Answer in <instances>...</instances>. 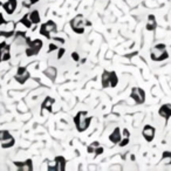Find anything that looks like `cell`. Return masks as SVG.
I'll list each match as a JSON object with an SVG mask.
<instances>
[{
	"label": "cell",
	"mask_w": 171,
	"mask_h": 171,
	"mask_svg": "<svg viewBox=\"0 0 171 171\" xmlns=\"http://www.w3.org/2000/svg\"><path fill=\"white\" fill-rule=\"evenodd\" d=\"M92 120H93V116H88L87 112H79L74 117V123H75L77 131L83 132L87 130L90 126Z\"/></svg>",
	"instance_id": "cell-1"
},
{
	"label": "cell",
	"mask_w": 171,
	"mask_h": 171,
	"mask_svg": "<svg viewBox=\"0 0 171 171\" xmlns=\"http://www.w3.org/2000/svg\"><path fill=\"white\" fill-rule=\"evenodd\" d=\"M90 25H92V23L89 21H87V20H84L82 14L76 15L74 19H71V21H70V27L76 34H83L84 33V27L85 26H90Z\"/></svg>",
	"instance_id": "cell-2"
},
{
	"label": "cell",
	"mask_w": 171,
	"mask_h": 171,
	"mask_svg": "<svg viewBox=\"0 0 171 171\" xmlns=\"http://www.w3.org/2000/svg\"><path fill=\"white\" fill-rule=\"evenodd\" d=\"M166 46L164 43H158L156 45L152 51H151V59L154 61H163V60H166L169 57V54L166 52Z\"/></svg>",
	"instance_id": "cell-3"
},
{
	"label": "cell",
	"mask_w": 171,
	"mask_h": 171,
	"mask_svg": "<svg viewBox=\"0 0 171 171\" xmlns=\"http://www.w3.org/2000/svg\"><path fill=\"white\" fill-rule=\"evenodd\" d=\"M26 43H27V49H26V55L27 56H33V55H36L40 49L43 46V42L39 39H35V40H31L29 38L26 39Z\"/></svg>",
	"instance_id": "cell-4"
},
{
	"label": "cell",
	"mask_w": 171,
	"mask_h": 171,
	"mask_svg": "<svg viewBox=\"0 0 171 171\" xmlns=\"http://www.w3.org/2000/svg\"><path fill=\"white\" fill-rule=\"evenodd\" d=\"M56 32H57V26H56V23L54 21H52V20L42 23L41 27H40V34L46 36L47 39H52L51 34L52 33H56Z\"/></svg>",
	"instance_id": "cell-5"
},
{
	"label": "cell",
	"mask_w": 171,
	"mask_h": 171,
	"mask_svg": "<svg viewBox=\"0 0 171 171\" xmlns=\"http://www.w3.org/2000/svg\"><path fill=\"white\" fill-rule=\"evenodd\" d=\"M130 97L135 101L137 104H142L144 103L145 101V92L138 87H134L131 89V94H130Z\"/></svg>",
	"instance_id": "cell-6"
},
{
	"label": "cell",
	"mask_w": 171,
	"mask_h": 171,
	"mask_svg": "<svg viewBox=\"0 0 171 171\" xmlns=\"http://www.w3.org/2000/svg\"><path fill=\"white\" fill-rule=\"evenodd\" d=\"M55 165L54 166H48L49 171H65L66 169V158L63 156H57L55 157Z\"/></svg>",
	"instance_id": "cell-7"
},
{
	"label": "cell",
	"mask_w": 171,
	"mask_h": 171,
	"mask_svg": "<svg viewBox=\"0 0 171 171\" xmlns=\"http://www.w3.org/2000/svg\"><path fill=\"white\" fill-rule=\"evenodd\" d=\"M28 77H29V73L27 71V69L25 68V67H19L18 68V71H17V75H15V80L19 82V83H21V84H23L27 80H28Z\"/></svg>",
	"instance_id": "cell-8"
},
{
	"label": "cell",
	"mask_w": 171,
	"mask_h": 171,
	"mask_svg": "<svg viewBox=\"0 0 171 171\" xmlns=\"http://www.w3.org/2000/svg\"><path fill=\"white\" fill-rule=\"evenodd\" d=\"M155 132H156V129L152 126L146 124L142 130V135L146 140V142H151L155 138Z\"/></svg>",
	"instance_id": "cell-9"
},
{
	"label": "cell",
	"mask_w": 171,
	"mask_h": 171,
	"mask_svg": "<svg viewBox=\"0 0 171 171\" xmlns=\"http://www.w3.org/2000/svg\"><path fill=\"white\" fill-rule=\"evenodd\" d=\"M158 114H160V116L163 117L168 123V121L171 117V106L170 104H163L160 109H158Z\"/></svg>",
	"instance_id": "cell-10"
},
{
	"label": "cell",
	"mask_w": 171,
	"mask_h": 171,
	"mask_svg": "<svg viewBox=\"0 0 171 171\" xmlns=\"http://www.w3.org/2000/svg\"><path fill=\"white\" fill-rule=\"evenodd\" d=\"M3 7L8 14H12L17 8V0H7V1L3 5Z\"/></svg>",
	"instance_id": "cell-11"
},
{
	"label": "cell",
	"mask_w": 171,
	"mask_h": 171,
	"mask_svg": "<svg viewBox=\"0 0 171 171\" xmlns=\"http://www.w3.org/2000/svg\"><path fill=\"white\" fill-rule=\"evenodd\" d=\"M122 140V134H121V130L120 128H115L114 131L110 134V136H109V141L112 143H120V141Z\"/></svg>",
	"instance_id": "cell-12"
},
{
	"label": "cell",
	"mask_w": 171,
	"mask_h": 171,
	"mask_svg": "<svg viewBox=\"0 0 171 171\" xmlns=\"http://www.w3.org/2000/svg\"><path fill=\"white\" fill-rule=\"evenodd\" d=\"M19 170L21 171H32L33 170V164H32V161L31 160H27L26 162H23V163H19V162H15L14 163Z\"/></svg>",
	"instance_id": "cell-13"
},
{
	"label": "cell",
	"mask_w": 171,
	"mask_h": 171,
	"mask_svg": "<svg viewBox=\"0 0 171 171\" xmlns=\"http://www.w3.org/2000/svg\"><path fill=\"white\" fill-rule=\"evenodd\" d=\"M156 27H157L156 17L152 15V14H150V15L148 17V22H146V25H145V28H146V31H150V32H151V31H155Z\"/></svg>",
	"instance_id": "cell-14"
},
{
	"label": "cell",
	"mask_w": 171,
	"mask_h": 171,
	"mask_svg": "<svg viewBox=\"0 0 171 171\" xmlns=\"http://www.w3.org/2000/svg\"><path fill=\"white\" fill-rule=\"evenodd\" d=\"M54 102H55V100L53 99V97H46V100L43 101V103H42V106H41V112H43L45 109H47L48 112H52V106L54 104Z\"/></svg>",
	"instance_id": "cell-15"
},
{
	"label": "cell",
	"mask_w": 171,
	"mask_h": 171,
	"mask_svg": "<svg viewBox=\"0 0 171 171\" xmlns=\"http://www.w3.org/2000/svg\"><path fill=\"white\" fill-rule=\"evenodd\" d=\"M109 83H110V87L112 88H115L117 83H118V77H117V74L115 71H109Z\"/></svg>",
	"instance_id": "cell-16"
},
{
	"label": "cell",
	"mask_w": 171,
	"mask_h": 171,
	"mask_svg": "<svg viewBox=\"0 0 171 171\" xmlns=\"http://www.w3.org/2000/svg\"><path fill=\"white\" fill-rule=\"evenodd\" d=\"M28 17H29V20L32 21V23H39L40 22V14H39V12L38 11H33V12H31V13L28 14Z\"/></svg>",
	"instance_id": "cell-17"
},
{
	"label": "cell",
	"mask_w": 171,
	"mask_h": 171,
	"mask_svg": "<svg viewBox=\"0 0 171 171\" xmlns=\"http://www.w3.org/2000/svg\"><path fill=\"white\" fill-rule=\"evenodd\" d=\"M45 75H46L47 77H49L52 81H54V80H55V77H56V69H55L54 67H49V68H47V69L45 70Z\"/></svg>",
	"instance_id": "cell-18"
},
{
	"label": "cell",
	"mask_w": 171,
	"mask_h": 171,
	"mask_svg": "<svg viewBox=\"0 0 171 171\" xmlns=\"http://www.w3.org/2000/svg\"><path fill=\"white\" fill-rule=\"evenodd\" d=\"M102 87L103 88L110 87V83H109V71L107 70H104L102 74Z\"/></svg>",
	"instance_id": "cell-19"
},
{
	"label": "cell",
	"mask_w": 171,
	"mask_h": 171,
	"mask_svg": "<svg viewBox=\"0 0 171 171\" xmlns=\"http://www.w3.org/2000/svg\"><path fill=\"white\" fill-rule=\"evenodd\" d=\"M162 162L165 165H170L171 164V152L170 151H164L162 155Z\"/></svg>",
	"instance_id": "cell-20"
},
{
	"label": "cell",
	"mask_w": 171,
	"mask_h": 171,
	"mask_svg": "<svg viewBox=\"0 0 171 171\" xmlns=\"http://www.w3.org/2000/svg\"><path fill=\"white\" fill-rule=\"evenodd\" d=\"M14 143H15V140H14L13 137H11V138H8V140H6V141H3L1 146H3L4 149H6V148H11V146H13V145H14Z\"/></svg>",
	"instance_id": "cell-21"
},
{
	"label": "cell",
	"mask_w": 171,
	"mask_h": 171,
	"mask_svg": "<svg viewBox=\"0 0 171 171\" xmlns=\"http://www.w3.org/2000/svg\"><path fill=\"white\" fill-rule=\"evenodd\" d=\"M20 22L22 23L25 27H27V28H31L32 27V21L29 20V17H28V14H26L25 17H23L21 20H20Z\"/></svg>",
	"instance_id": "cell-22"
},
{
	"label": "cell",
	"mask_w": 171,
	"mask_h": 171,
	"mask_svg": "<svg viewBox=\"0 0 171 171\" xmlns=\"http://www.w3.org/2000/svg\"><path fill=\"white\" fill-rule=\"evenodd\" d=\"M12 137V135L7 131V130H0V141H6V140H8V138H11Z\"/></svg>",
	"instance_id": "cell-23"
},
{
	"label": "cell",
	"mask_w": 171,
	"mask_h": 171,
	"mask_svg": "<svg viewBox=\"0 0 171 171\" xmlns=\"http://www.w3.org/2000/svg\"><path fill=\"white\" fill-rule=\"evenodd\" d=\"M97 146H100V142H93L88 148H87V151H88V154H92V152H94L95 151V149L97 148Z\"/></svg>",
	"instance_id": "cell-24"
},
{
	"label": "cell",
	"mask_w": 171,
	"mask_h": 171,
	"mask_svg": "<svg viewBox=\"0 0 171 171\" xmlns=\"http://www.w3.org/2000/svg\"><path fill=\"white\" fill-rule=\"evenodd\" d=\"M129 143V137H123V140H121L120 141V146H126L127 144Z\"/></svg>",
	"instance_id": "cell-25"
},
{
	"label": "cell",
	"mask_w": 171,
	"mask_h": 171,
	"mask_svg": "<svg viewBox=\"0 0 171 171\" xmlns=\"http://www.w3.org/2000/svg\"><path fill=\"white\" fill-rule=\"evenodd\" d=\"M65 52H66L65 48H60V49H59V53H57V59H62V56L65 55Z\"/></svg>",
	"instance_id": "cell-26"
},
{
	"label": "cell",
	"mask_w": 171,
	"mask_h": 171,
	"mask_svg": "<svg viewBox=\"0 0 171 171\" xmlns=\"http://www.w3.org/2000/svg\"><path fill=\"white\" fill-rule=\"evenodd\" d=\"M94 152H95V155H96V156H97V155H101V154H103V148H102L101 145H100V146H97Z\"/></svg>",
	"instance_id": "cell-27"
},
{
	"label": "cell",
	"mask_w": 171,
	"mask_h": 171,
	"mask_svg": "<svg viewBox=\"0 0 171 171\" xmlns=\"http://www.w3.org/2000/svg\"><path fill=\"white\" fill-rule=\"evenodd\" d=\"M122 136H123V137H130V132H129V130L124 128L123 131H122Z\"/></svg>",
	"instance_id": "cell-28"
},
{
	"label": "cell",
	"mask_w": 171,
	"mask_h": 171,
	"mask_svg": "<svg viewBox=\"0 0 171 171\" xmlns=\"http://www.w3.org/2000/svg\"><path fill=\"white\" fill-rule=\"evenodd\" d=\"M5 46H6V42H1V43H0V62H1V54H3V49H4Z\"/></svg>",
	"instance_id": "cell-29"
},
{
	"label": "cell",
	"mask_w": 171,
	"mask_h": 171,
	"mask_svg": "<svg viewBox=\"0 0 171 171\" xmlns=\"http://www.w3.org/2000/svg\"><path fill=\"white\" fill-rule=\"evenodd\" d=\"M71 57H73V60H74V61H79L80 60V55L76 52H74V53L71 54Z\"/></svg>",
	"instance_id": "cell-30"
},
{
	"label": "cell",
	"mask_w": 171,
	"mask_h": 171,
	"mask_svg": "<svg viewBox=\"0 0 171 171\" xmlns=\"http://www.w3.org/2000/svg\"><path fill=\"white\" fill-rule=\"evenodd\" d=\"M55 49H57V46H56L55 43H51V45H49V51H48V52H53V51H55Z\"/></svg>",
	"instance_id": "cell-31"
}]
</instances>
